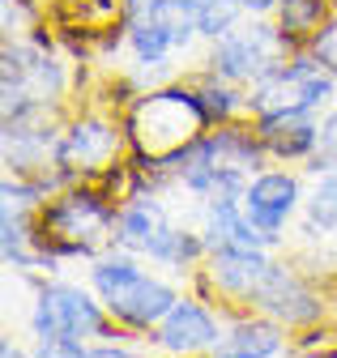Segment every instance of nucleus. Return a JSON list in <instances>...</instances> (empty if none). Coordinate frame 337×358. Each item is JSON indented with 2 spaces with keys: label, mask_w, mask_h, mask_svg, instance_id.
Here are the masks:
<instances>
[{
  "label": "nucleus",
  "mask_w": 337,
  "mask_h": 358,
  "mask_svg": "<svg viewBox=\"0 0 337 358\" xmlns=\"http://www.w3.org/2000/svg\"><path fill=\"white\" fill-rule=\"evenodd\" d=\"M120 201L99 179H77L48 196L34 213L38 252H43V278L64 273L69 264H90L103 248L115 243Z\"/></svg>",
  "instance_id": "1"
},
{
  "label": "nucleus",
  "mask_w": 337,
  "mask_h": 358,
  "mask_svg": "<svg viewBox=\"0 0 337 358\" xmlns=\"http://www.w3.org/2000/svg\"><path fill=\"white\" fill-rule=\"evenodd\" d=\"M303 196H308V171L286 166V162H269L265 171H257L243 188V209L257 222V231L282 252L290 227L303 213Z\"/></svg>",
  "instance_id": "9"
},
{
  "label": "nucleus",
  "mask_w": 337,
  "mask_h": 358,
  "mask_svg": "<svg viewBox=\"0 0 337 358\" xmlns=\"http://www.w3.org/2000/svg\"><path fill=\"white\" fill-rule=\"evenodd\" d=\"M329 166H337V103L320 111V141H316V154L303 171L316 175V171H329Z\"/></svg>",
  "instance_id": "22"
},
{
  "label": "nucleus",
  "mask_w": 337,
  "mask_h": 358,
  "mask_svg": "<svg viewBox=\"0 0 337 358\" xmlns=\"http://www.w3.org/2000/svg\"><path fill=\"white\" fill-rule=\"evenodd\" d=\"M120 120H124V132H129V154L150 166L171 162L175 154H184L196 137H205L214 128L196 99L192 77L137 90L129 107L120 111Z\"/></svg>",
  "instance_id": "3"
},
{
  "label": "nucleus",
  "mask_w": 337,
  "mask_h": 358,
  "mask_svg": "<svg viewBox=\"0 0 337 358\" xmlns=\"http://www.w3.org/2000/svg\"><path fill=\"white\" fill-rule=\"evenodd\" d=\"M273 260H278L273 248H214L201 268H205L209 286H214L218 303L227 311H235V307H252L261 282L269 278Z\"/></svg>",
  "instance_id": "11"
},
{
  "label": "nucleus",
  "mask_w": 337,
  "mask_h": 358,
  "mask_svg": "<svg viewBox=\"0 0 337 358\" xmlns=\"http://www.w3.org/2000/svg\"><path fill=\"white\" fill-rule=\"evenodd\" d=\"M86 282L99 290L103 307L111 311V320L124 333L150 337L162 316L175 307V299L184 294L180 278H171L166 268L150 264L145 256L129 252V248H103L90 264H86Z\"/></svg>",
  "instance_id": "2"
},
{
  "label": "nucleus",
  "mask_w": 337,
  "mask_h": 358,
  "mask_svg": "<svg viewBox=\"0 0 337 358\" xmlns=\"http://www.w3.org/2000/svg\"><path fill=\"white\" fill-rule=\"evenodd\" d=\"M150 264H158V268H166L171 278H180V282H188L196 268L205 264V256H209V243H205V235H201V222H184V217H171L166 227L150 239V248L141 252Z\"/></svg>",
  "instance_id": "14"
},
{
  "label": "nucleus",
  "mask_w": 337,
  "mask_h": 358,
  "mask_svg": "<svg viewBox=\"0 0 337 358\" xmlns=\"http://www.w3.org/2000/svg\"><path fill=\"white\" fill-rule=\"evenodd\" d=\"M188 77H192V85H196V99H201L209 124L248 120V85H235V81L214 77V73H205V69H192Z\"/></svg>",
  "instance_id": "18"
},
{
  "label": "nucleus",
  "mask_w": 337,
  "mask_h": 358,
  "mask_svg": "<svg viewBox=\"0 0 337 358\" xmlns=\"http://www.w3.org/2000/svg\"><path fill=\"white\" fill-rule=\"evenodd\" d=\"M52 17L43 0H0V30L5 38H26Z\"/></svg>",
  "instance_id": "20"
},
{
  "label": "nucleus",
  "mask_w": 337,
  "mask_h": 358,
  "mask_svg": "<svg viewBox=\"0 0 337 358\" xmlns=\"http://www.w3.org/2000/svg\"><path fill=\"white\" fill-rule=\"evenodd\" d=\"M261 141L273 162L286 166H308L320 141V115L312 111H269V115H252Z\"/></svg>",
  "instance_id": "13"
},
{
  "label": "nucleus",
  "mask_w": 337,
  "mask_h": 358,
  "mask_svg": "<svg viewBox=\"0 0 337 358\" xmlns=\"http://www.w3.org/2000/svg\"><path fill=\"white\" fill-rule=\"evenodd\" d=\"M294 235L303 243L337 239V166L308 175V196H303L299 222H294Z\"/></svg>",
  "instance_id": "17"
},
{
  "label": "nucleus",
  "mask_w": 337,
  "mask_h": 358,
  "mask_svg": "<svg viewBox=\"0 0 337 358\" xmlns=\"http://www.w3.org/2000/svg\"><path fill=\"white\" fill-rule=\"evenodd\" d=\"M337 103V77L308 52L294 48L286 60H278L265 77L248 85V115H269V111H312Z\"/></svg>",
  "instance_id": "6"
},
{
  "label": "nucleus",
  "mask_w": 337,
  "mask_h": 358,
  "mask_svg": "<svg viewBox=\"0 0 337 358\" xmlns=\"http://www.w3.org/2000/svg\"><path fill=\"white\" fill-rule=\"evenodd\" d=\"M227 333V307L209 303L184 286L175 307L162 316V324L150 333V345L158 354H214Z\"/></svg>",
  "instance_id": "10"
},
{
  "label": "nucleus",
  "mask_w": 337,
  "mask_h": 358,
  "mask_svg": "<svg viewBox=\"0 0 337 358\" xmlns=\"http://www.w3.org/2000/svg\"><path fill=\"white\" fill-rule=\"evenodd\" d=\"M333 13H337V0H278L273 22L294 48H308Z\"/></svg>",
  "instance_id": "19"
},
{
  "label": "nucleus",
  "mask_w": 337,
  "mask_h": 358,
  "mask_svg": "<svg viewBox=\"0 0 337 358\" xmlns=\"http://www.w3.org/2000/svg\"><path fill=\"white\" fill-rule=\"evenodd\" d=\"M196 222H201V235L209 243V252L214 248H273L261 231L257 222L248 217L243 201L239 196H218V201H205L196 209ZM278 252V248H273Z\"/></svg>",
  "instance_id": "16"
},
{
  "label": "nucleus",
  "mask_w": 337,
  "mask_h": 358,
  "mask_svg": "<svg viewBox=\"0 0 337 358\" xmlns=\"http://www.w3.org/2000/svg\"><path fill=\"white\" fill-rule=\"evenodd\" d=\"M252 307L265 311V316H273V320H282L290 333H303L312 324L333 320V294L308 273L299 260H286L282 252H278V260L269 268V278L261 282Z\"/></svg>",
  "instance_id": "8"
},
{
  "label": "nucleus",
  "mask_w": 337,
  "mask_h": 358,
  "mask_svg": "<svg viewBox=\"0 0 337 358\" xmlns=\"http://www.w3.org/2000/svg\"><path fill=\"white\" fill-rule=\"evenodd\" d=\"M239 5H243V13H257V17H273L278 0H239Z\"/></svg>",
  "instance_id": "23"
},
{
  "label": "nucleus",
  "mask_w": 337,
  "mask_h": 358,
  "mask_svg": "<svg viewBox=\"0 0 337 358\" xmlns=\"http://www.w3.org/2000/svg\"><path fill=\"white\" fill-rule=\"evenodd\" d=\"M243 17H248V13H243L239 0H201V5H196V26H201V38H205V43L222 38V34L235 30Z\"/></svg>",
  "instance_id": "21"
},
{
  "label": "nucleus",
  "mask_w": 337,
  "mask_h": 358,
  "mask_svg": "<svg viewBox=\"0 0 337 358\" xmlns=\"http://www.w3.org/2000/svg\"><path fill=\"white\" fill-rule=\"evenodd\" d=\"M290 52H294V43L278 30L273 17L248 13L235 30H227L214 43H205L196 69L214 73V77H227L235 85H252L257 77H265L278 60H286Z\"/></svg>",
  "instance_id": "7"
},
{
  "label": "nucleus",
  "mask_w": 337,
  "mask_h": 358,
  "mask_svg": "<svg viewBox=\"0 0 337 358\" xmlns=\"http://www.w3.org/2000/svg\"><path fill=\"white\" fill-rule=\"evenodd\" d=\"M175 217L171 196L158 192V188H141L129 201H120V217H115V248H129V252H145L150 239Z\"/></svg>",
  "instance_id": "15"
},
{
  "label": "nucleus",
  "mask_w": 337,
  "mask_h": 358,
  "mask_svg": "<svg viewBox=\"0 0 337 358\" xmlns=\"http://www.w3.org/2000/svg\"><path fill=\"white\" fill-rule=\"evenodd\" d=\"M120 158H129V132H124L120 111L103 103L69 107L52 162L73 179H103Z\"/></svg>",
  "instance_id": "5"
},
{
  "label": "nucleus",
  "mask_w": 337,
  "mask_h": 358,
  "mask_svg": "<svg viewBox=\"0 0 337 358\" xmlns=\"http://www.w3.org/2000/svg\"><path fill=\"white\" fill-rule=\"evenodd\" d=\"M120 333V324L111 320V311L103 307L99 290L90 282H73L64 273L43 278L30 290V311H26V354L52 358V350L60 341H99Z\"/></svg>",
  "instance_id": "4"
},
{
  "label": "nucleus",
  "mask_w": 337,
  "mask_h": 358,
  "mask_svg": "<svg viewBox=\"0 0 337 358\" xmlns=\"http://www.w3.org/2000/svg\"><path fill=\"white\" fill-rule=\"evenodd\" d=\"M294 354V333L265 316L257 307H235L227 311V333L214 350V358H282Z\"/></svg>",
  "instance_id": "12"
}]
</instances>
